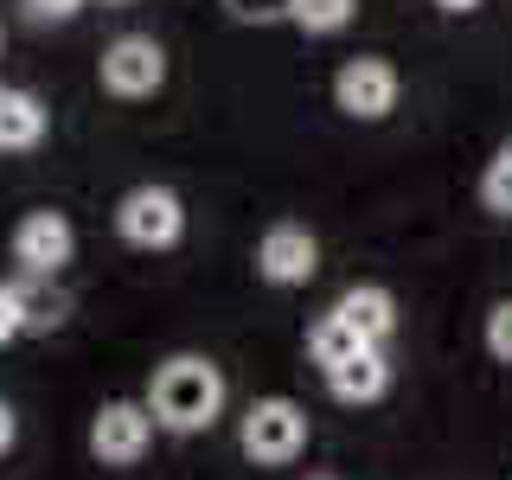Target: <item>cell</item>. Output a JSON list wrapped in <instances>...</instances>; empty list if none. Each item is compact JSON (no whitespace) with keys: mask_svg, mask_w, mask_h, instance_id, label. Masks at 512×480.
<instances>
[{"mask_svg":"<svg viewBox=\"0 0 512 480\" xmlns=\"http://www.w3.org/2000/svg\"><path fill=\"white\" fill-rule=\"evenodd\" d=\"M148 416L154 429H173V436H199L224 416V372L199 352H173L167 365L148 384Z\"/></svg>","mask_w":512,"mask_h":480,"instance_id":"obj_1","label":"cell"},{"mask_svg":"<svg viewBox=\"0 0 512 480\" xmlns=\"http://www.w3.org/2000/svg\"><path fill=\"white\" fill-rule=\"evenodd\" d=\"M237 448L256 468H288L308 448V410L295 397H256L244 410V423H237Z\"/></svg>","mask_w":512,"mask_h":480,"instance_id":"obj_2","label":"cell"},{"mask_svg":"<svg viewBox=\"0 0 512 480\" xmlns=\"http://www.w3.org/2000/svg\"><path fill=\"white\" fill-rule=\"evenodd\" d=\"M116 231H122V244H135V250H173L186 237L180 192H173V186H135V192H122Z\"/></svg>","mask_w":512,"mask_h":480,"instance_id":"obj_3","label":"cell"},{"mask_svg":"<svg viewBox=\"0 0 512 480\" xmlns=\"http://www.w3.org/2000/svg\"><path fill=\"white\" fill-rule=\"evenodd\" d=\"M397 96H404V77H397L391 58L359 52V58H346L340 71H333V103H340L352 122H384L397 109Z\"/></svg>","mask_w":512,"mask_h":480,"instance_id":"obj_4","label":"cell"},{"mask_svg":"<svg viewBox=\"0 0 512 480\" xmlns=\"http://www.w3.org/2000/svg\"><path fill=\"white\" fill-rule=\"evenodd\" d=\"M96 77H103L109 96L141 103V96H154L160 84H167V52H160L148 32H122V39L103 52V64H96Z\"/></svg>","mask_w":512,"mask_h":480,"instance_id":"obj_5","label":"cell"},{"mask_svg":"<svg viewBox=\"0 0 512 480\" xmlns=\"http://www.w3.org/2000/svg\"><path fill=\"white\" fill-rule=\"evenodd\" d=\"M71 256H77V231H71L64 212H52V205H39V212H26L13 224V263H20V276L52 282Z\"/></svg>","mask_w":512,"mask_h":480,"instance_id":"obj_6","label":"cell"},{"mask_svg":"<svg viewBox=\"0 0 512 480\" xmlns=\"http://www.w3.org/2000/svg\"><path fill=\"white\" fill-rule=\"evenodd\" d=\"M154 442V416L148 404H128V397H116V404H103L90 416V455L103 461V468H135L141 455H148Z\"/></svg>","mask_w":512,"mask_h":480,"instance_id":"obj_7","label":"cell"},{"mask_svg":"<svg viewBox=\"0 0 512 480\" xmlns=\"http://www.w3.org/2000/svg\"><path fill=\"white\" fill-rule=\"evenodd\" d=\"M314 269H320V237L308 224H269L256 244V276L269 288H301L314 282Z\"/></svg>","mask_w":512,"mask_h":480,"instance_id":"obj_8","label":"cell"},{"mask_svg":"<svg viewBox=\"0 0 512 480\" xmlns=\"http://www.w3.org/2000/svg\"><path fill=\"white\" fill-rule=\"evenodd\" d=\"M333 314L346 320L352 333H359L365 346H384L397 333V301H391V288H378V282H359V288H346L340 301H333Z\"/></svg>","mask_w":512,"mask_h":480,"instance_id":"obj_9","label":"cell"},{"mask_svg":"<svg viewBox=\"0 0 512 480\" xmlns=\"http://www.w3.org/2000/svg\"><path fill=\"white\" fill-rule=\"evenodd\" d=\"M327 391L340 397V404H378V397L391 391V359H384V346H365L359 359L333 365V372H327Z\"/></svg>","mask_w":512,"mask_h":480,"instance_id":"obj_10","label":"cell"},{"mask_svg":"<svg viewBox=\"0 0 512 480\" xmlns=\"http://www.w3.org/2000/svg\"><path fill=\"white\" fill-rule=\"evenodd\" d=\"M45 103L32 90H0V148L7 154H32L45 141Z\"/></svg>","mask_w":512,"mask_h":480,"instance_id":"obj_11","label":"cell"},{"mask_svg":"<svg viewBox=\"0 0 512 480\" xmlns=\"http://www.w3.org/2000/svg\"><path fill=\"white\" fill-rule=\"evenodd\" d=\"M13 295H20V327L26 333H52V327H64V314H71V295H64L58 282L20 276V282H13Z\"/></svg>","mask_w":512,"mask_h":480,"instance_id":"obj_12","label":"cell"},{"mask_svg":"<svg viewBox=\"0 0 512 480\" xmlns=\"http://www.w3.org/2000/svg\"><path fill=\"white\" fill-rule=\"evenodd\" d=\"M359 352H365V340H359V333H352L346 327V320L340 314H320L314 320V327H308V359L320 365V372H333V365H346V359H359Z\"/></svg>","mask_w":512,"mask_h":480,"instance_id":"obj_13","label":"cell"},{"mask_svg":"<svg viewBox=\"0 0 512 480\" xmlns=\"http://www.w3.org/2000/svg\"><path fill=\"white\" fill-rule=\"evenodd\" d=\"M352 13H359V0H295L288 20H295L301 32H314V39H327V32L352 26Z\"/></svg>","mask_w":512,"mask_h":480,"instance_id":"obj_14","label":"cell"},{"mask_svg":"<svg viewBox=\"0 0 512 480\" xmlns=\"http://www.w3.org/2000/svg\"><path fill=\"white\" fill-rule=\"evenodd\" d=\"M480 205H487L493 218H512V141H500V154L480 173Z\"/></svg>","mask_w":512,"mask_h":480,"instance_id":"obj_15","label":"cell"},{"mask_svg":"<svg viewBox=\"0 0 512 480\" xmlns=\"http://www.w3.org/2000/svg\"><path fill=\"white\" fill-rule=\"evenodd\" d=\"M224 13H231L237 26H269V20H288V7L295 0H218Z\"/></svg>","mask_w":512,"mask_h":480,"instance_id":"obj_16","label":"cell"},{"mask_svg":"<svg viewBox=\"0 0 512 480\" xmlns=\"http://www.w3.org/2000/svg\"><path fill=\"white\" fill-rule=\"evenodd\" d=\"M487 352L500 365H512V301H493V314H487Z\"/></svg>","mask_w":512,"mask_h":480,"instance_id":"obj_17","label":"cell"},{"mask_svg":"<svg viewBox=\"0 0 512 480\" xmlns=\"http://www.w3.org/2000/svg\"><path fill=\"white\" fill-rule=\"evenodd\" d=\"M20 333V295H13V282H0V346H13Z\"/></svg>","mask_w":512,"mask_h":480,"instance_id":"obj_18","label":"cell"},{"mask_svg":"<svg viewBox=\"0 0 512 480\" xmlns=\"http://www.w3.org/2000/svg\"><path fill=\"white\" fill-rule=\"evenodd\" d=\"M32 20H71V13H84V0H26Z\"/></svg>","mask_w":512,"mask_h":480,"instance_id":"obj_19","label":"cell"},{"mask_svg":"<svg viewBox=\"0 0 512 480\" xmlns=\"http://www.w3.org/2000/svg\"><path fill=\"white\" fill-rule=\"evenodd\" d=\"M13 442H20V416H13V404L0 397V455H7Z\"/></svg>","mask_w":512,"mask_h":480,"instance_id":"obj_20","label":"cell"},{"mask_svg":"<svg viewBox=\"0 0 512 480\" xmlns=\"http://www.w3.org/2000/svg\"><path fill=\"white\" fill-rule=\"evenodd\" d=\"M436 7H442V13H474L480 0H436Z\"/></svg>","mask_w":512,"mask_h":480,"instance_id":"obj_21","label":"cell"},{"mask_svg":"<svg viewBox=\"0 0 512 480\" xmlns=\"http://www.w3.org/2000/svg\"><path fill=\"white\" fill-rule=\"evenodd\" d=\"M109 7H128V0H109Z\"/></svg>","mask_w":512,"mask_h":480,"instance_id":"obj_22","label":"cell"},{"mask_svg":"<svg viewBox=\"0 0 512 480\" xmlns=\"http://www.w3.org/2000/svg\"><path fill=\"white\" fill-rule=\"evenodd\" d=\"M320 480H327V474H320Z\"/></svg>","mask_w":512,"mask_h":480,"instance_id":"obj_23","label":"cell"}]
</instances>
